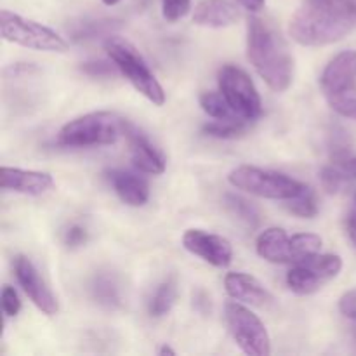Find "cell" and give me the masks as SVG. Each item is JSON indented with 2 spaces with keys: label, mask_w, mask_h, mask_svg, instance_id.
<instances>
[{
  "label": "cell",
  "mask_w": 356,
  "mask_h": 356,
  "mask_svg": "<svg viewBox=\"0 0 356 356\" xmlns=\"http://www.w3.org/2000/svg\"><path fill=\"white\" fill-rule=\"evenodd\" d=\"M356 24L353 0H306L289 23V35L305 47H323L343 40Z\"/></svg>",
  "instance_id": "obj_1"
},
{
  "label": "cell",
  "mask_w": 356,
  "mask_h": 356,
  "mask_svg": "<svg viewBox=\"0 0 356 356\" xmlns=\"http://www.w3.org/2000/svg\"><path fill=\"white\" fill-rule=\"evenodd\" d=\"M191 10V0H162V14L165 21L176 23Z\"/></svg>",
  "instance_id": "obj_29"
},
{
  "label": "cell",
  "mask_w": 356,
  "mask_h": 356,
  "mask_svg": "<svg viewBox=\"0 0 356 356\" xmlns=\"http://www.w3.org/2000/svg\"><path fill=\"white\" fill-rule=\"evenodd\" d=\"M106 176L115 193L129 207H143L149 200V186L145 177L122 169L108 170Z\"/></svg>",
  "instance_id": "obj_14"
},
{
  "label": "cell",
  "mask_w": 356,
  "mask_h": 356,
  "mask_svg": "<svg viewBox=\"0 0 356 356\" xmlns=\"http://www.w3.org/2000/svg\"><path fill=\"white\" fill-rule=\"evenodd\" d=\"M120 28V21L108 19V17H101V19H79L73 21L68 26V33L75 42H87L94 40V38L101 37H111L115 30Z\"/></svg>",
  "instance_id": "obj_18"
},
{
  "label": "cell",
  "mask_w": 356,
  "mask_h": 356,
  "mask_svg": "<svg viewBox=\"0 0 356 356\" xmlns=\"http://www.w3.org/2000/svg\"><path fill=\"white\" fill-rule=\"evenodd\" d=\"M101 2H103L104 6H117V3L120 2V0H101Z\"/></svg>",
  "instance_id": "obj_38"
},
{
  "label": "cell",
  "mask_w": 356,
  "mask_h": 356,
  "mask_svg": "<svg viewBox=\"0 0 356 356\" xmlns=\"http://www.w3.org/2000/svg\"><path fill=\"white\" fill-rule=\"evenodd\" d=\"M233 188L268 200H289L302 190L305 184L275 170L254 165H240L228 174Z\"/></svg>",
  "instance_id": "obj_6"
},
{
  "label": "cell",
  "mask_w": 356,
  "mask_h": 356,
  "mask_svg": "<svg viewBox=\"0 0 356 356\" xmlns=\"http://www.w3.org/2000/svg\"><path fill=\"white\" fill-rule=\"evenodd\" d=\"M183 247L190 254L216 268L229 266L233 259V247L229 240L204 229H186L183 235Z\"/></svg>",
  "instance_id": "obj_10"
},
{
  "label": "cell",
  "mask_w": 356,
  "mask_h": 356,
  "mask_svg": "<svg viewBox=\"0 0 356 356\" xmlns=\"http://www.w3.org/2000/svg\"><path fill=\"white\" fill-rule=\"evenodd\" d=\"M257 256L273 264H294L292 236L282 228H268L256 240Z\"/></svg>",
  "instance_id": "obj_15"
},
{
  "label": "cell",
  "mask_w": 356,
  "mask_h": 356,
  "mask_svg": "<svg viewBox=\"0 0 356 356\" xmlns=\"http://www.w3.org/2000/svg\"><path fill=\"white\" fill-rule=\"evenodd\" d=\"M0 35L6 42L42 52H66L68 42L52 28L19 16L13 10H0Z\"/></svg>",
  "instance_id": "obj_5"
},
{
  "label": "cell",
  "mask_w": 356,
  "mask_h": 356,
  "mask_svg": "<svg viewBox=\"0 0 356 356\" xmlns=\"http://www.w3.org/2000/svg\"><path fill=\"white\" fill-rule=\"evenodd\" d=\"M320 86L327 99L356 90V51H343L325 66Z\"/></svg>",
  "instance_id": "obj_11"
},
{
  "label": "cell",
  "mask_w": 356,
  "mask_h": 356,
  "mask_svg": "<svg viewBox=\"0 0 356 356\" xmlns=\"http://www.w3.org/2000/svg\"><path fill=\"white\" fill-rule=\"evenodd\" d=\"M0 302H2L3 315L9 316V318H14L21 312V299L17 296L16 289L10 287V285H3L2 294H0Z\"/></svg>",
  "instance_id": "obj_31"
},
{
  "label": "cell",
  "mask_w": 356,
  "mask_h": 356,
  "mask_svg": "<svg viewBox=\"0 0 356 356\" xmlns=\"http://www.w3.org/2000/svg\"><path fill=\"white\" fill-rule=\"evenodd\" d=\"M247 58L275 92H285L294 80V59L282 35L261 17L247 24Z\"/></svg>",
  "instance_id": "obj_2"
},
{
  "label": "cell",
  "mask_w": 356,
  "mask_h": 356,
  "mask_svg": "<svg viewBox=\"0 0 356 356\" xmlns=\"http://www.w3.org/2000/svg\"><path fill=\"white\" fill-rule=\"evenodd\" d=\"M159 355H160V356H165V355H170V356H174V355H176V351H174L172 348H170V346H167V344H165V346H162V348H160Z\"/></svg>",
  "instance_id": "obj_37"
},
{
  "label": "cell",
  "mask_w": 356,
  "mask_h": 356,
  "mask_svg": "<svg viewBox=\"0 0 356 356\" xmlns=\"http://www.w3.org/2000/svg\"><path fill=\"white\" fill-rule=\"evenodd\" d=\"M90 294L97 305L106 309H115L122 305L120 287H118L117 278L108 271H101L94 277L92 284H90Z\"/></svg>",
  "instance_id": "obj_19"
},
{
  "label": "cell",
  "mask_w": 356,
  "mask_h": 356,
  "mask_svg": "<svg viewBox=\"0 0 356 356\" xmlns=\"http://www.w3.org/2000/svg\"><path fill=\"white\" fill-rule=\"evenodd\" d=\"M329 104L337 115H341V117L356 120V90L343 94V96L330 97Z\"/></svg>",
  "instance_id": "obj_27"
},
{
  "label": "cell",
  "mask_w": 356,
  "mask_h": 356,
  "mask_svg": "<svg viewBox=\"0 0 356 356\" xmlns=\"http://www.w3.org/2000/svg\"><path fill=\"white\" fill-rule=\"evenodd\" d=\"M198 103H200L202 110L209 115V117L216 118V120H243L238 115L235 113L229 103L226 101V97L222 96V92H204L198 97ZM247 122V120H245Z\"/></svg>",
  "instance_id": "obj_22"
},
{
  "label": "cell",
  "mask_w": 356,
  "mask_h": 356,
  "mask_svg": "<svg viewBox=\"0 0 356 356\" xmlns=\"http://www.w3.org/2000/svg\"><path fill=\"white\" fill-rule=\"evenodd\" d=\"M80 70H82L86 75L94 76V79H96V76L97 79H110L115 73H120L113 61H101V59H97V61L82 63Z\"/></svg>",
  "instance_id": "obj_30"
},
{
  "label": "cell",
  "mask_w": 356,
  "mask_h": 356,
  "mask_svg": "<svg viewBox=\"0 0 356 356\" xmlns=\"http://www.w3.org/2000/svg\"><path fill=\"white\" fill-rule=\"evenodd\" d=\"M353 336H355V341H356V322H355V327H353Z\"/></svg>",
  "instance_id": "obj_39"
},
{
  "label": "cell",
  "mask_w": 356,
  "mask_h": 356,
  "mask_svg": "<svg viewBox=\"0 0 356 356\" xmlns=\"http://www.w3.org/2000/svg\"><path fill=\"white\" fill-rule=\"evenodd\" d=\"M339 312L344 318L356 322V289L344 292L339 299Z\"/></svg>",
  "instance_id": "obj_33"
},
{
  "label": "cell",
  "mask_w": 356,
  "mask_h": 356,
  "mask_svg": "<svg viewBox=\"0 0 356 356\" xmlns=\"http://www.w3.org/2000/svg\"><path fill=\"white\" fill-rule=\"evenodd\" d=\"M0 186L2 190L14 193L40 197L54 188V177L44 170H26L17 167H2L0 170Z\"/></svg>",
  "instance_id": "obj_12"
},
{
  "label": "cell",
  "mask_w": 356,
  "mask_h": 356,
  "mask_svg": "<svg viewBox=\"0 0 356 356\" xmlns=\"http://www.w3.org/2000/svg\"><path fill=\"white\" fill-rule=\"evenodd\" d=\"M204 132L207 136L218 139H235L247 132L245 120H216L204 125Z\"/></svg>",
  "instance_id": "obj_26"
},
{
  "label": "cell",
  "mask_w": 356,
  "mask_h": 356,
  "mask_svg": "<svg viewBox=\"0 0 356 356\" xmlns=\"http://www.w3.org/2000/svg\"><path fill=\"white\" fill-rule=\"evenodd\" d=\"M344 174L346 172L337 169V167H323V169L320 170V184H322V188L327 193H337L344 184Z\"/></svg>",
  "instance_id": "obj_28"
},
{
  "label": "cell",
  "mask_w": 356,
  "mask_h": 356,
  "mask_svg": "<svg viewBox=\"0 0 356 356\" xmlns=\"http://www.w3.org/2000/svg\"><path fill=\"white\" fill-rule=\"evenodd\" d=\"M14 275H16L17 284L24 291V294L30 298V301L40 309L44 315L52 316L58 313L59 305L56 296L45 284L44 278L40 277L35 264L28 259L26 256H16L14 257Z\"/></svg>",
  "instance_id": "obj_9"
},
{
  "label": "cell",
  "mask_w": 356,
  "mask_h": 356,
  "mask_svg": "<svg viewBox=\"0 0 356 356\" xmlns=\"http://www.w3.org/2000/svg\"><path fill=\"white\" fill-rule=\"evenodd\" d=\"M225 205L228 207V211L232 212L235 218H238L240 221L245 222L250 228H256L261 221L259 209L252 204L247 198L240 197V195L235 193H226L225 195Z\"/></svg>",
  "instance_id": "obj_23"
},
{
  "label": "cell",
  "mask_w": 356,
  "mask_h": 356,
  "mask_svg": "<svg viewBox=\"0 0 356 356\" xmlns=\"http://www.w3.org/2000/svg\"><path fill=\"white\" fill-rule=\"evenodd\" d=\"M219 90L240 118L257 120L263 115V101L252 79L235 65H225L218 75Z\"/></svg>",
  "instance_id": "obj_8"
},
{
  "label": "cell",
  "mask_w": 356,
  "mask_h": 356,
  "mask_svg": "<svg viewBox=\"0 0 356 356\" xmlns=\"http://www.w3.org/2000/svg\"><path fill=\"white\" fill-rule=\"evenodd\" d=\"M285 202H287V204H285L287 211L301 219H312L318 214L316 195H315V191H313V188L308 186V184H305V186H302V190L299 191L296 197L289 198V200H285Z\"/></svg>",
  "instance_id": "obj_24"
},
{
  "label": "cell",
  "mask_w": 356,
  "mask_h": 356,
  "mask_svg": "<svg viewBox=\"0 0 356 356\" xmlns=\"http://www.w3.org/2000/svg\"><path fill=\"white\" fill-rule=\"evenodd\" d=\"M287 287L298 296H312L323 287V282L316 277L315 271L305 263H298L287 273Z\"/></svg>",
  "instance_id": "obj_20"
},
{
  "label": "cell",
  "mask_w": 356,
  "mask_h": 356,
  "mask_svg": "<svg viewBox=\"0 0 356 356\" xmlns=\"http://www.w3.org/2000/svg\"><path fill=\"white\" fill-rule=\"evenodd\" d=\"M341 167H343V170L348 176L355 177L356 179V156H350V159H346L344 162H341Z\"/></svg>",
  "instance_id": "obj_36"
},
{
  "label": "cell",
  "mask_w": 356,
  "mask_h": 356,
  "mask_svg": "<svg viewBox=\"0 0 356 356\" xmlns=\"http://www.w3.org/2000/svg\"><path fill=\"white\" fill-rule=\"evenodd\" d=\"M104 47H106L111 61L117 65L120 75H124L132 83V87L139 94H143L149 103H153L155 106H163L167 99L165 90L156 80L155 73L149 70L145 58L139 54L138 49L129 40L122 37H115V35L106 38Z\"/></svg>",
  "instance_id": "obj_4"
},
{
  "label": "cell",
  "mask_w": 356,
  "mask_h": 356,
  "mask_svg": "<svg viewBox=\"0 0 356 356\" xmlns=\"http://www.w3.org/2000/svg\"><path fill=\"white\" fill-rule=\"evenodd\" d=\"M177 299V282L176 277H169L159 284V287L153 292L152 299L148 302V312L153 318H162L169 315L170 309L174 308Z\"/></svg>",
  "instance_id": "obj_21"
},
{
  "label": "cell",
  "mask_w": 356,
  "mask_h": 356,
  "mask_svg": "<svg viewBox=\"0 0 356 356\" xmlns=\"http://www.w3.org/2000/svg\"><path fill=\"white\" fill-rule=\"evenodd\" d=\"M346 229H348V236H350L351 243H353V247L356 249V207L350 212V216H348Z\"/></svg>",
  "instance_id": "obj_34"
},
{
  "label": "cell",
  "mask_w": 356,
  "mask_h": 356,
  "mask_svg": "<svg viewBox=\"0 0 356 356\" xmlns=\"http://www.w3.org/2000/svg\"><path fill=\"white\" fill-rule=\"evenodd\" d=\"M243 9H247L249 13H259L261 9L264 7L266 0H236Z\"/></svg>",
  "instance_id": "obj_35"
},
{
  "label": "cell",
  "mask_w": 356,
  "mask_h": 356,
  "mask_svg": "<svg viewBox=\"0 0 356 356\" xmlns=\"http://www.w3.org/2000/svg\"><path fill=\"white\" fill-rule=\"evenodd\" d=\"M225 289L233 301L245 302V305L263 306L271 301L270 292L252 275L238 273V271L228 273L225 277Z\"/></svg>",
  "instance_id": "obj_16"
},
{
  "label": "cell",
  "mask_w": 356,
  "mask_h": 356,
  "mask_svg": "<svg viewBox=\"0 0 356 356\" xmlns=\"http://www.w3.org/2000/svg\"><path fill=\"white\" fill-rule=\"evenodd\" d=\"M193 23L204 28H228L238 21V9L229 0H202L195 6Z\"/></svg>",
  "instance_id": "obj_17"
},
{
  "label": "cell",
  "mask_w": 356,
  "mask_h": 356,
  "mask_svg": "<svg viewBox=\"0 0 356 356\" xmlns=\"http://www.w3.org/2000/svg\"><path fill=\"white\" fill-rule=\"evenodd\" d=\"M226 323L236 346L249 356H268L271 353V339L263 320L238 301L225 306Z\"/></svg>",
  "instance_id": "obj_7"
},
{
  "label": "cell",
  "mask_w": 356,
  "mask_h": 356,
  "mask_svg": "<svg viewBox=\"0 0 356 356\" xmlns=\"http://www.w3.org/2000/svg\"><path fill=\"white\" fill-rule=\"evenodd\" d=\"M125 136L129 139L131 160L136 169L145 174H152V176H160V174L165 172V156L159 148L153 146V143L143 132H139L138 129L129 124Z\"/></svg>",
  "instance_id": "obj_13"
},
{
  "label": "cell",
  "mask_w": 356,
  "mask_h": 356,
  "mask_svg": "<svg viewBox=\"0 0 356 356\" xmlns=\"http://www.w3.org/2000/svg\"><path fill=\"white\" fill-rule=\"evenodd\" d=\"M127 127L129 122L113 111H92L63 125L58 143L70 148L110 146L127 132Z\"/></svg>",
  "instance_id": "obj_3"
},
{
  "label": "cell",
  "mask_w": 356,
  "mask_h": 356,
  "mask_svg": "<svg viewBox=\"0 0 356 356\" xmlns=\"http://www.w3.org/2000/svg\"><path fill=\"white\" fill-rule=\"evenodd\" d=\"M322 249V238L315 233H298L292 235V254H294V264L315 256Z\"/></svg>",
  "instance_id": "obj_25"
},
{
  "label": "cell",
  "mask_w": 356,
  "mask_h": 356,
  "mask_svg": "<svg viewBox=\"0 0 356 356\" xmlns=\"http://www.w3.org/2000/svg\"><path fill=\"white\" fill-rule=\"evenodd\" d=\"M63 242L70 249H76V247L83 245L87 242V232L83 226L80 225H72L63 235Z\"/></svg>",
  "instance_id": "obj_32"
}]
</instances>
